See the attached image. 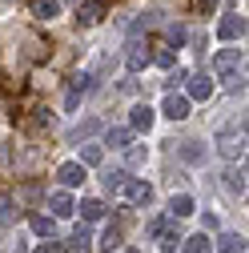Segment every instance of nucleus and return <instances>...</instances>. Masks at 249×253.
I'll use <instances>...</instances> for the list:
<instances>
[{"mask_svg": "<svg viewBox=\"0 0 249 253\" xmlns=\"http://www.w3.org/2000/svg\"><path fill=\"white\" fill-rule=\"evenodd\" d=\"M69 4H81V0H69Z\"/></svg>", "mask_w": 249, "mask_h": 253, "instance_id": "72a5a7b5", "label": "nucleus"}, {"mask_svg": "<svg viewBox=\"0 0 249 253\" xmlns=\"http://www.w3.org/2000/svg\"><path fill=\"white\" fill-rule=\"evenodd\" d=\"M69 253H92V233L84 229V225H77V233L69 237V245H65Z\"/></svg>", "mask_w": 249, "mask_h": 253, "instance_id": "4468645a", "label": "nucleus"}, {"mask_svg": "<svg viewBox=\"0 0 249 253\" xmlns=\"http://www.w3.org/2000/svg\"><path fill=\"white\" fill-rule=\"evenodd\" d=\"M149 161V145H129L124 149V169H141Z\"/></svg>", "mask_w": 249, "mask_h": 253, "instance_id": "a211bd4d", "label": "nucleus"}, {"mask_svg": "<svg viewBox=\"0 0 249 253\" xmlns=\"http://www.w3.org/2000/svg\"><path fill=\"white\" fill-rule=\"evenodd\" d=\"M225 189L229 193H245V165H229L225 169Z\"/></svg>", "mask_w": 249, "mask_h": 253, "instance_id": "f3484780", "label": "nucleus"}, {"mask_svg": "<svg viewBox=\"0 0 249 253\" xmlns=\"http://www.w3.org/2000/svg\"><path fill=\"white\" fill-rule=\"evenodd\" d=\"M8 221H16V205L12 197H0V225H8Z\"/></svg>", "mask_w": 249, "mask_h": 253, "instance_id": "7c9ffc66", "label": "nucleus"}, {"mask_svg": "<svg viewBox=\"0 0 249 253\" xmlns=\"http://www.w3.org/2000/svg\"><path fill=\"white\" fill-rule=\"evenodd\" d=\"M33 16L37 20H56L60 16V0H33Z\"/></svg>", "mask_w": 249, "mask_h": 253, "instance_id": "dca6fc26", "label": "nucleus"}, {"mask_svg": "<svg viewBox=\"0 0 249 253\" xmlns=\"http://www.w3.org/2000/svg\"><path fill=\"white\" fill-rule=\"evenodd\" d=\"M121 193H124V201H129L133 209H149L153 205V185L149 181H124Z\"/></svg>", "mask_w": 249, "mask_h": 253, "instance_id": "39448f33", "label": "nucleus"}, {"mask_svg": "<svg viewBox=\"0 0 249 253\" xmlns=\"http://www.w3.org/2000/svg\"><path fill=\"white\" fill-rule=\"evenodd\" d=\"M101 16H105V0H88V4H77V24H81V28L101 24Z\"/></svg>", "mask_w": 249, "mask_h": 253, "instance_id": "0eeeda50", "label": "nucleus"}, {"mask_svg": "<svg viewBox=\"0 0 249 253\" xmlns=\"http://www.w3.org/2000/svg\"><path fill=\"white\" fill-rule=\"evenodd\" d=\"M149 65H161V69H173V65H177V52H173V48H157V52H149Z\"/></svg>", "mask_w": 249, "mask_h": 253, "instance_id": "a878e982", "label": "nucleus"}, {"mask_svg": "<svg viewBox=\"0 0 249 253\" xmlns=\"http://www.w3.org/2000/svg\"><path fill=\"white\" fill-rule=\"evenodd\" d=\"M48 209H52V213H48L52 221H56V217H73V213H77V201L65 193V189H60V193H52V197H48Z\"/></svg>", "mask_w": 249, "mask_h": 253, "instance_id": "9d476101", "label": "nucleus"}, {"mask_svg": "<svg viewBox=\"0 0 249 253\" xmlns=\"http://www.w3.org/2000/svg\"><path fill=\"white\" fill-rule=\"evenodd\" d=\"M165 37H169V44H177V48H181L189 33H185V24H181V20H173V24H165Z\"/></svg>", "mask_w": 249, "mask_h": 253, "instance_id": "c756f323", "label": "nucleus"}, {"mask_svg": "<svg viewBox=\"0 0 249 253\" xmlns=\"http://www.w3.org/2000/svg\"><path fill=\"white\" fill-rule=\"evenodd\" d=\"M217 249L221 253H245V237L241 233H225L221 241H217Z\"/></svg>", "mask_w": 249, "mask_h": 253, "instance_id": "b1692460", "label": "nucleus"}, {"mask_svg": "<svg viewBox=\"0 0 249 253\" xmlns=\"http://www.w3.org/2000/svg\"><path fill=\"white\" fill-rule=\"evenodd\" d=\"M97 129H101V121H81V125H77V129L69 133V141H88V137H92V133H97Z\"/></svg>", "mask_w": 249, "mask_h": 253, "instance_id": "cd10ccee", "label": "nucleus"}, {"mask_svg": "<svg viewBox=\"0 0 249 253\" xmlns=\"http://www.w3.org/2000/svg\"><path fill=\"white\" fill-rule=\"evenodd\" d=\"M193 213V197L189 193H173L169 201V221H181V217H189Z\"/></svg>", "mask_w": 249, "mask_h": 253, "instance_id": "ddd939ff", "label": "nucleus"}, {"mask_svg": "<svg viewBox=\"0 0 249 253\" xmlns=\"http://www.w3.org/2000/svg\"><path fill=\"white\" fill-rule=\"evenodd\" d=\"M92 81H97V77H92V73H77L73 77V84H69V97H84V92H92Z\"/></svg>", "mask_w": 249, "mask_h": 253, "instance_id": "aec40b11", "label": "nucleus"}, {"mask_svg": "<svg viewBox=\"0 0 249 253\" xmlns=\"http://www.w3.org/2000/svg\"><path fill=\"white\" fill-rule=\"evenodd\" d=\"M245 33V20L241 16H221V20H217V37H221V41H237Z\"/></svg>", "mask_w": 249, "mask_h": 253, "instance_id": "f8f14e48", "label": "nucleus"}, {"mask_svg": "<svg viewBox=\"0 0 249 253\" xmlns=\"http://www.w3.org/2000/svg\"><path fill=\"white\" fill-rule=\"evenodd\" d=\"M56 177H60V185H69V189H77V185H84V165H77V161H65V165H60L56 169Z\"/></svg>", "mask_w": 249, "mask_h": 253, "instance_id": "9b49d317", "label": "nucleus"}, {"mask_svg": "<svg viewBox=\"0 0 249 253\" xmlns=\"http://www.w3.org/2000/svg\"><path fill=\"white\" fill-rule=\"evenodd\" d=\"M124 181H129V173H124V169H109V173H105V189H109V193H121Z\"/></svg>", "mask_w": 249, "mask_h": 253, "instance_id": "393cba45", "label": "nucleus"}, {"mask_svg": "<svg viewBox=\"0 0 249 253\" xmlns=\"http://www.w3.org/2000/svg\"><path fill=\"white\" fill-rule=\"evenodd\" d=\"M181 249L185 253H209V233H193V237H181Z\"/></svg>", "mask_w": 249, "mask_h": 253, "instance_id": "412c9836", "label": "nucleus"}, {"mask_svg": "<svg viewBox=\"0 0 249 253\" xmlns=\"http://www.w3.org/2000/svg\"><path fill=\"white\" fill-rule=\"evenodd\" d=\"M124 69H129V73L149 69V48H145L141 41H129V52H124Z\"/></svg>", "mask_w": 249, "mask_h": 253, "instance_id": "1a4fd4ad", "label": "nucleus"}, {"mask_svg": "<svg viewBox=\"0 0 249 253\" xmlns=\"http://www.w3.org/2000/svg\"><path fill=\"white\" fill-rule=\"evenodd\" d=\"M101 157H105L101 145H81V161L77 165H101Z\"/></svg>", "mask_w": 249, "mask_h": 253, "instance_id": "bb28decb", "label": "nucleus"}, {"mask_svg": "<svg viewBox=\"0 0 249 253\" xmlns=\"http://www.w3.org/2000/svg\"><path fill=\"white\" fill-rule=\"evenodd\" d=\"M149 237L157 241L161 249H169V253H173V249L181 245V229L173 225L169 217H153V221H149Z\"/></svg>", "mask_w": 249, "mask_h": 253, "instance_id": "f03ea898", "label": "nucleus"}, {"mask_svg": "<svg viewBox=\"0 0 249 253\" xmlns=\"http://www.w3.org/2000/svg\"><path fill=\"white\" fill-rule=\"evenodd\" d=\"M124 253H145V249H124Z\"/></svg>", "mask_w": 249, "mask_h": 253, "instance_id": "473e14b6", "label": "nucleus"}, {"mask_svg": "<svg viewBox=\"0 0 249 253\" xmlns=\"http://www.w3.org/2000/svg\"><path fill=\"white\" fill-rule=\"evenodd\" d=\"M161 113H165L169 121H185V117H189V101H185L181 92H165V101H161Z\"/></svg>", "mask_w": 249, "mask_h": 253, "instance_id": "6e6552de", "label": "nucleus"}, {"mask_svg": "<svg viewBox=\"0 0 249 253\" xmlns=\"http://www.w3.org/2000/svg\"><path fill=\"white\" fill-rule=\"evenodd\" d=\"M117 245H121V229H117V225H109V229L101 233V241H92V249H101V253H113Z\"/></svg>", "mask_w": 249, "mask_h": 253, "instance_id": "4be33fe9", "label": "nucleus"}, {"mask_svg": "<svg viewBox=\"0 0 249 253\" xmlns=\"http://www.w3.org/2000/svg\"><path fill=\"white\" fill-rule=\"evenodd\" d=\"M28 225H33L37 237H48V241H52V233H56V221L44 217V213H33V221H28Z\"/></svg>", "mask_w": 249, "mask_h": 253, "instance_id": "6ab92c4d", "label": "nucleus"}, {"mask_svg": "<svg viewBox=\"0 0 249 253\" xmlns=\"http://www.w3.org/2000/svg\"><path fill=\"white\" fill-rule=\"evenodd\" d=\"M185 101H209L213 97V81L205 73H189L185 77V92H181Z\"/></svg>", "mask_w": 249, "mask_h": 253, "instance_id": "20e7f679", "label": "nucleus"}, {"mask_svg": "<svg viewBox=\"0 0 249 253\" xmlns=\"http://www.w3.org/2000/svg\"><path fill=\"white\" fill-rule=\"evenodd\" d=\"M201 157H205V149H201L197 141H185V145H181V161H189V165H197Z\"/></svg>", "mask_w": 249, "mask_h": 253, "instance_id": "c85d7f7f", "label": "nucleus"}, {"mask_svg": "<svg viewBox=\"0 0 249 253\" xmlns=\"http://www.w3.org/2000/svg\"><path fill=\"white\" fill-rule=\"evenodd\" d=\"M217 153H221L225 161L245 157V133H237V129H217Z\"/></svg>", "mask_w": 249, "mask_h": 253, "instance_id": "7ed1b4c3", "label": "nucleus"}, {"mask_svg": "<svg viewBox=\"0 0 249 253\" xmlns=\"http://www.w3.org/2000/svg\"><path fill=\"white\" fill-rule=\"evenodd\" d=\"M105 145H113V149H129V145H133V129H109V133H105Z\"/></svg>", "mask_w": 249, "mask_h": 253, "instance_id": "5701e85b", "label": "nucleus"}, {"mask_svg": "<svg viewBox=\"0 0 249 253\" xmlns=\"http://www.w3.org/2000/svg\"><path fill=\"white\" fill-rule=\"evenodd\" d=\"M213 77L221 84H229V88H237L245 81V52L241 48H221L213 56Z\"/></svg>", "mask_w": 249, "mask_h": 253, "instance_id": "f257e3e1", "label": "nucleus"}, {"mask_svg": "<svg viewBox=\"0 0 249 253\" xmlns=\"http://www.w3.org/2000/svg\"><path fill=\"white\" fill-rule=\"evenodd\" d=\"M77 213H81V221H101V217H105V201H97V197H84V201L77 205Z\"/></svg>", "mask_w": 249, "mask_h": 253, "instance_id": "2eb2a0df", "label": "nucleus"}, {"mask_svg": "<svg viewBox=\"0 0 249 253\" xmlns=\"http://www.w3.org/2000/svg\"><path fill=\"white\" fill-rule=\"evenodd\" d=\"M33 253H60V245H56V241H44V245H37Z\"/></svg>", "mask_w": 249, "mask_h": 253, "instance_id": "2f4dec72", "label": "nucleus"}, {"mask_svg": "<svg viewBox=\"0 0 249 253\" xmlns=\"http://www.w3.org/2000/svg\"><path fill=\"white\" fill-rule=\"evenodd\" d=\"M153 121H157V109H153V105L137 101V105L129 109V125H133L137 133H149V129H153Z\"/></svg>", "mask_w": 249, "mask_h": 253, "instance_id": "423d86ee", "label": "nucleus"}]
</instances>
